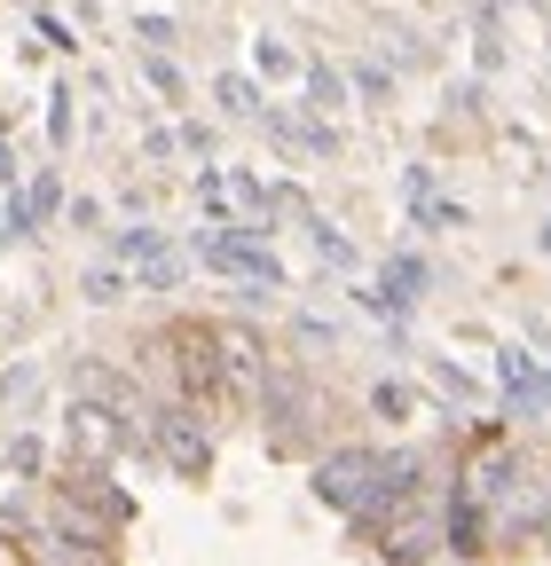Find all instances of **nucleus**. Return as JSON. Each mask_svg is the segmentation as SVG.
I'll use <instances>...</instances> for the list:
<instances>
[{
  "label": "nucleus",
  "mask_w": 551,
  "mask_h": 566,
  "mask_svg": "<svg viewBox=\"0 0 551 566\" xmlns=\"http://www.w3.org/2000/svg\"><path fill=\"white\" fill-rule=\"evenodd\" d=\"M409 472H418V457H378V449H339L315 464V495L339 512H355L363 527L386 520L402 495H409Z\"/></svg>",
  "instance_id": "nucleus-1"
},
{
  "label": "nucleus",
  "mask_w": 551,
  "mask_h": 566,
  "mask_svg": "<svg viewBox=\"0 0 551 566\" xmlns=\"http://www.w3.org/2000/svg\"><path fill=\"white\" fill-rule=\"evenodd\" d=\"M158 346H174V370H181L189 401H205V409H229V401H245V394L229 386V370H221V354H214V323H174Z\"/></svg>",
  "instance_id": "nucleus-2"
},
{
  "label": "nucleus",
  "mask_w": 551,
  "mask_h": 566,
  "mask_svg": "<svg viewBox=\"0 0 551 566\" xmlns=\"http://www.w3.org/2000/svg\"><path fill=\"white\" fill-rule=\"evenodd\" d=\"M197 260H214V268H229V275H252V283H268V292H284V260H276L260 237H205Z\"/></svg>",
  "instance_id": "nucleus-3"
},
{
  "label": "nucleus",
  "mask_w": 551,
  "mask_h": 566,
  "mask_svg": "<svg viewBox=\"0 0 551 566\" xmlns=\"http://www.w3.org/2000/svg\"><path fill=\"white\" fill-rule=\"evenodd\" d=\"M143 433H150L181 472H197V464H205V433H197V417H189V409H150V417H143Z\"/></svg>",
  "instance_id": "nucleus-4"
},
{
  "label": "nucleus",
  "mask_w": 551,
  "mask_h": 566,
  "mask_svg": "<svg viewBox=\"0 0 551 566\" xmlns=\"http://www.w3.org/2000/svg\"><path fill=\"white\" fill-rule=\"evenodd\" d=\"M118 252H126V268L143 275L150 292H166V283L181 275V260H174V252L158 244V229H126V237H118Z\"/></svg>",
  "instance_id": "nucleus-5"
},
{
  "label": "nucleus",
  "mask_w": 551,
  "mask_h": 566,
  "mask_svg": "<svg viewBox=\"0 0 551 566\" xmlns=\"http://www.w3.org/2000/svg\"><path fill=\"white\" fill-rule=\"evenodd\" d=\"M418 292H426V260H418V252H394V260H386V283H378V307L409 315V307H418Z\"/></svg>",
  "instance_id": "nucleus-6"
},
{
  "label": "nucleus",
  "mask_w": 551,
  "mask_h": 566,
  "mask_svg": "<svg viewBox=\"0 0 551 566\" xmlns=\"http://www.w3.org/2000/svg\"><path fill=\"white\" fill-rule=\"evenodd\" d=\"M497 386H505V401H512V409H536V394H543V378H536V363H528L520 346H505V354H497Z\"/></svg>",
  "instance_id": "nucleus-7"
},
{
  "label": "nucleus",
  "mask_w": 551,
  "mask_h": 566,
  "mask_svg": "<svg viewBox=\"0 0 551 566\" xmlns=\"http://www.w3.org/2000/svg\"><path fill=\"white\" fill-rule=\"evenodd\" d=\"M339 95H347V80L315 63V71H308V103H315V111H339Z\"/></svg>",
  "instance_id": "nucleus-8"
},
{
  "label": "nucleus",
  "mask_w": 551,
  "mask_h": 566,
  "mask_svg": "<svg viewBox=\"0 0 551 566\" xmlns=\"http://www.w3.org/2000/svg\"><path fill=\"white\" fill-rule=\"evenodd\" d=\"M221 103H229L237 118H252V111H260V95H252V80H237V71H229V80H221Z\"/></svg>",
  "instance_id": "nucleus-9"
},
{
  "label": "nucleus",
  "mask_w": 551,
  "mask_h": 566,
  "mask_svg": "<svg viewBox=\"0 0 551 566\" xmlns=\"http://www.w3.org/2000/svg\"><path fill=\"white\" fill-rule=\"evenodd\" d=\"M315 252H323L331 268H347V260H355V244H347V237H339V229H315Z\"/></svg>",
  "instance_id": "nucleus-10"
},
{
  "label": "nucleus",
  "mask_w": 551,
  "mask_h": 566,
  "mask_svg": "<svg viewBox=\"0 0 551 566\" xmlns=\"http://www.w3.org/2000/svg\"><path fill=\"white\" fill-rule=\"evenodd\" d=\"M536 401H543V409H551V378H543V394H536Z\"/></svg>",
  "instance_id": "nucleus-11"
},
{
  "label": "nucleus",
  "mask_w": 551,
  "mask_h": 566,
  "mask_svg": "<svg viewBox=\"0 0 551 566\" xmlns=\"http://www.w3.org/2000/svg\"><path fill=\"white\" fill-rule=\"evenodd\" d=\"M543 535H551V512H543Z\"/></svg>",
  "instance_id": "nucleus-12"
}]
</instances>
